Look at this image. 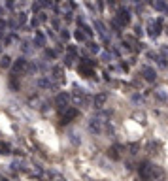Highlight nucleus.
Masks as SVG:
<instances>
[{
    "instance_id": "obj_13",
    "label": "nucleus",
    "mask_w": 168,
    "mask_h": 181,
    "mask_svg": "<svg viewBox=\"0 0 168 181\" xmlns=\"http://www.w3.org/2000/svg\"><path fill=\"white\" fill-rule=\"evenodd\" d=\"M155 8H157L159 11H166V10H168V2H166V0H157V2H155Z\"/></svg>"
},
{
    "instance_id": "obj_15",
    "label": "nucleus",
    "mask_w": 168,
    "mask_h": 181,
    "mask_svg": "<svg viewBox=\"0 0 168 181\" xmlns=\"http://www.w3.org/2000/svg\"><path fill=\"white\" fill-rule=\"evenodd\" d=\"M6 27H8V21H6L4 17H0V36H4V32H6Z\"/></svg>"
},
{
    "instance_id": "obj_27",
    "label": "nucleus",
    "mask_w": 168,
    "mask_h": 181,
    "mask_svg": "<svg viewBox=\"0 0 168 181\" xmlns=\"http://www.w3.org/2000/svg\"><path fill=\"white\" fill-rule=\"evenodd\" d=\"M134 34H136V36H140V34H142V29H140V27H136V29H134Z\"/></svg>"
},
{
    "instance_id": "obj_10",
    "label": "nucleus",
    "mask_w": 168,
    "mask_h": 181,
    "mask_svg": "<svg viewBox=\"0 0 168 181\" xmlns=\"http://www.w3.org/2000/svg\"><path fill=\"white\" fill-rule=\"evenodd\" d=\"M27 13L25 11H19L17 13V17H15V23H17V27H23V25H25V23H27Z\"/></svg>"
},
{
    "instance_id": "obj_24",
    "label": "nucleus",
    "mask_w": 168,
    "mask_h": 181,
    "mask_svg": "<svg viewBox=\"0 0 168 181\" xmlns=\"http://www.w3.org/2000/svg\"><path fill=\"white\" fill-rule=\"evenodd\" d=\"M45 55L49 57V59H55V57H57V53H55L53 49H45Z\"/></svg>"
},
{
    "instance_id": "obj_7",
    "label": "nucleus",
    "mask_w": 168,
    "mask_h": 181,
    "mask_svg": "<svg viewBox=\"0 0 168 181\" xmlns=\"http://www.w3.org/2000/svg\"><path fill=\"white\" fill-rule=\"evenodd\" d=\"M117 21L121 23V27L129 25V23H130V15H129V11H127V10H121V11H119V17H117Z\"/></svg>"
},
{
    "instance_id": "obj_26",
    "label": "nucleus",
    "mask_w": 168,
    "mask_h": 181,
    "mask_svg": "<svg viewBox=\"0 0 168 181\" xmlns=\"http://www.w3.org/2000/svg\"><path fill=\"white\" fill-rule=\"evenodd\" d=\"M61 36H62V40H68V38H70V34H68L66 30H62V32H61Z\"/></svg>"
},
{
    "instance_id": "obj_2",
    "label": "nucleus",
    "mask_w": 168,
    "mask_h": 181,
    "mask_svg": "<svg viewBox=\"0 0 168 181\" xmlns=\"http://www.w3.org/2000/svg\"><path fill=\"white\" fill-rule=\"evenodd\" d=\"M29 68H30V64H29L27 59H17V60L13 62V72H15V74H23V72H27Z\"/></svg>"
},
{
    "instance_id": "obj_29",
    "label": "nucleus",
    "mask_w": 168,
    "mask_h": 181,
    "mask_svg": "<svg viewBox=\"0 0 168 181\" xmlns=\"http://www.w3.org/2000/svg\"><path fill=\"white\" fill-rule=\"evenodd\" d=\"M142 2H148V4H151V2H153V0H142Z\"/></svg>"
},
{
    "instance_id": "obj_23",
    "label": "nucleus",
    "mask_w": 168,
    "mask_h": 181,
    "mask_svg": "<svg viewBox=\"0 0 168 181\" xmlns=\"http://www.w3.org/2000/svg\"><path fill=\"white\" fill-rule=\"evenodd\" d=\"M162 57L168 59V45H162V47H161V59H162Z\"/></svg>"
},
{
    "instance_id": "obj_8",
    "label": "nucleus",
    "mask_w": 168,
    "mask_h": 181,
    "mask_svg": "<svg viewBox=\"0 0 168 181\" xmlns=\"http://www.w3.org/2000/svg\"><path fill=\"white\" fill-rule=\"evenodd\" d=\"M89 128H91V132H94V134H100V132H102V125H100L98 119H91Z\"/></svg>"
},
{
    "instance_id": "obj_6",
    "label": "nucleus",
    "mask_w": 168,
    "mask_h": 181,
    "mask_svg": "<svg viewBox=\"0 0 168 181\" xmlns=\"http://www.w3.org/2000/svg\"><path fill=\"white\" fill-rule=\"evenodd\" d=\"M68 102H70V95H68V93H61V95L57 96V106H59L61 109H66Z\"/></svg>"
},
{
    "instance_id": "obj_14",
    "label": "nucleus",
    "mask_w": 168,
    "mask_h": 181,
    "mask_svg": "<svg viewBox=\"0 0 168 181\" xmlns=\"http://www.w3.org/2000/svg\"><path fill=\"white\" fill-rule=\"evenodd\" d=\"M53 83L47 79V77H42V79H38V87H42V89H49Z\"/></svg>"
},
{
    "instance_id": "obj_25",
    "label": "nucleus",
    "mask_w": 168,
    "mask_h": 181,
    "mask_svg": "<svg viewBox=\"0 0 168 181\" xmlns=\"http://www.w3.org/2000/svg\"><path fill=\"white\" fill-rule=\"evenodd\" d=\"M6 8H8V10H13V8H15L13 0H6Z\"/></svg>"
},
{
    "instance_id": "obj_5",
    "label": "nucleus",
    "mask_w": 168,
    "mask_h": 181,
    "mask_svg": "<svg viewBox=\"0 0 168 181\" xmlns=\"http://www.w3.org/2000/svg\"><path fill=\"white\" fill-rule=\"evenodd\" d=\"M72 100H74L76 106H87V96L81 93V90H76L74 96H72Z\"/></svg>"
},
{
    "instance_id": "obj_11",
    "label": "nucleus",
    "mask_w": 168,
    "mask_h": 181,
    "mask_svg": "<svg viewBox=\"0 0 168 181\" xmlns=\"http://www.w3.org/2000/svg\"><path fill=\"white\" fill-rule=\"evenodd\" d=\"M11 66V57L10 55H2L0 57V68H10Z\"/></svg>"
},
{
    "instance_id": "obj_3",
    "label": "nucleus",
    "mask_w": 168,
    "mask_h": 181,
    "mask_svg": "<svg viewBox=\"0 0 168 181\" xmlns=\"http://www.w3.org/2000/svg\"><path fill=\"white\" fill-rule=\"evenodd\" d=\"M32 43L36 45V47H45V43H47V38L42 30H36L34 36H32Z\"/></svg>"
},
{
    "instance_id": "obj_28",
    "label": "nucleus",
    "mask_w": 168,
    "mask_h": 181,
    "mask_svg": "<svg viewBox=\"0 0 168 181\" xmlns=\"http://www.w3.org/2000/svg\"><path fill=\"white\" fill-rule=\"evenodd\" d=\"M102 59H104V60H106V62H110V59H111V57H110V55H108V53H104V55H102Z\"/></svg>"
},
{
    "instance_id": "obj_19",
    "label": "nucleus",
    "mask_w": 168,
    "mask_h": 181,
    "mask_svg": "<svg viewBox=\"0 0 168 181\" xmlns=\"http://www.w3.org/2000/svg\"><path fill=\"white\" fill-rule=\"evenodd\" d=\"M148 59H151V60H159V62H161V57H159L155 51H148Z\"/></svg>"
},
{
    "instance_id": "obj_22",
    "label": "nucleus",
    "mask_w": 168,
    "mask_h": 181,
    "mask_svg": "<svg viewBox=\"0 0 168 181\" xmlns=\"http://www.w3.org/2000/svg\"><path fill=\"white\" fill-rule=\"evenodd\" d=\"M162 90H164V89H159V90H157V93H155V96H157L159 100H164V98H166V95L162 93Z\"/></svg>"
},
{
    "instance_id": "obj_30",
    "label": "nucleus",
    "mask_w": 168,
    "mask_h": 181,
    "mask_svg": "<svg viewBox=\"0 0 168 181\" xmlns=\"http://www.w3.org/2000/svg\"><path fill=\"white\" fill-rule=\"evenodd\" d=\"M2 11H4V10H2V6H0V15H2Z\"/></svg>"
},
{
    "instance_id": "obj_21",
    "label": "nucleus",
    "mask_w": 168,
    "mask_h": 181,
    "mask_svg": "<svg viewBox=\"0 0 168 181\" xmlns=\"http://www.w3.org/2000/svg\"><path fill=\"white\" fill-rule=\"evenodd\" d=\"M42 8H51V0H38Z\"/></svg>"
},
{
    "instance_id": "obj_9",
    "label": "nucleus",
    "mask_w": 168,
    "mask_h": 181,
    "mask_svg": "<svg viewBox=\"0 0 168 181\" xmlns=\"http://www.w3.org/2000/svg\"><path fill=\"white\" fill-rule=\"evenodd\" d=\"M106 100H108V96H106L104 93L97 95V96H94V108H102V106L106 104Z\"/></svg>"
},
{
    "instance_id": "obj_12",
    "label": "nucleus",
    "mask_w": 168,
    "mask_h": 181,
    "mask_svg": "<svg viewBox=\"0 0 168 181\" xmlns=\"http://www.w3.org/2000/svg\"><path fill=\"white\" fill-rule=\"evenodd\" d=\"M62 76H64L62 68H61V66H55V68H53V79H57V81L61 79V81H62Z\"/></svg>"
},
{
    "instance_id": "obj_17",
    "label": "nucleus",
    "mask_w": 168,
    "mask_h": 181,
    "mask_svg": "<svg viewBox=\"0 0 168 181\" xmlns=\"http://www.w3.org/2000/svg\"><path fill=\"white\" fill-rule=\"evenodd\" d=\"M74 38H76L78 42H83V40H85V34H83L81 30H76V32H74Z\"/></svg>"
},
{
    "instance_id": "obj_16",
    "label": "nucleus",
    "mask_w": 168,
    "mask_h": 181,
    "mask_svg": "<svg viewBox=\"0 0 168 181\" xmlns=\"http://www.w3.org/2000/svg\"><path fill=\"white\" fill-rule=\"evenodd\" d=\"M87 49H89L91 53H98V43H94V42H89V43H87Z\"/></svg>"
},
{
    "instance_id": "obj_4",
    "label": "nucleus",
    "mask_w": 168,
    "mask_h": 181,
    "mask_svg": "<svg viewBox=\"0 0 168 181\" xmlns=\"http://www.w3.org/2000/svg\"><path fill=\"white\" fill-rule=\"evenodd\" d=\"M142 76H143L146 81H155L157 79V72H155V68H151V66H143L142 68Z\"/></svg>"
},
{
    "instance_id": "obj_18",
    "label": "nucleus",
    "mask_w": 168,
    "mask_h": 181,
    "mask_svg": "<svg viewBox=\"0 0 168 181\" xmlns=\"http://www.w3.org/2000/svg\"><path fill=\"white\" fill-rule=\"evenodd\" d=\"M13 38H15V34H13V32H10V34L4 38V45H10V43L13 42Z\"/></svg>"
},
{
    "instance_id": "obj_20",
    "label": "nucleus",
    "mask_w": 168,
    "mask_h": 181,
    "mask_svg": "<svg viewBox=\"0 0 168 181\" xmlns=\"http://www.w3.org/2000/svg\"><path fill=\"white\" fill-rule=\"evenodd\" d=\"M40 10H42V6H40L38 0H36V2H32V11H34V13H40Z\"/></svg>"
},
{
    "instance_id": "obj_1",
    "label": "nucleus",
    "mask_w": 168,
    "mask_h": 181,
    "mask_svg": "<svg viewBox=\"0 0 168 181\" xmlns=\"http://www.w3.org/2000/svg\"><path fill=\"white\" fill-rule=\"evenodd\" d=\"M161 30H162V21H161V19H157V21L149 23V27H148V34H149L151 38H157V36L161 34Z\"/></svg>"
}]
</instances>
